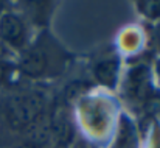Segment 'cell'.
<instances>
[{
  "instance_id": "cell-1",
  "label": "cell",
  "mask_w": 160,
  "mask_h": 148,
  "mask_svg": "<svg viewBox=\"0 0 160 148\" xmlns=\"http://www.w3.org/2000/svg\"><path fill=\"white\" fill-rule=\"evenodd\" d=\"M0 41L11 49H23L27 42L25 22L14 13L0 16Z\"/></svg>"
},
{
  "instance_id": "cell-2",
  "label": "cell",
  "mask_w": 160,
  "mask_h": 148,
  "mask_svg": "<svg viewBox=\"0 0 160 148\" xmlns=\"http://www.w3.org/2000/svg\"><path fill=\"white\" fill-rule=\"evenodd\" d=\"M20 67L27 75H31V77H38L44 73V70L47 69V53L39 45L25 50L22 55Z\"/></svg>"
},
{
  "instance_id": "cell-3",
  "label": "cell",
  "mask_w": 160,
  "mask_h": 148,
  "mask_svg": "<svg viewBox=\"0 0 160 148\" xmlns=\"http://www.w3.org/2000/svg\"><path fill=\"white\" fill-rule=\"evenodd\" d=\"M118 72H120V61L117 58H107L101 59L93 67V75L98 83L107 87H115L118 81Z\"/></svg>"
},
{
  "instance_id": "cell-4",
  "label": "cell",
  "mask_w": 160,
  "mask_h": 148,
  "mask_svg": "<svg viewBox=\"0 0 160 148\" xmlns=\"http://www.w3.org/2000/svg\"><path fill=\"white\" fill-rule=\"evenodd\" d=\"M39 106L34 100L16 98L9 103V115L17 123H28L31 119L36 117Z\"/></svg>"
},
{
  "instance_id": "cell-5",
  "label": "cell",
  "mask_w": 160,
  "mask_h": 148,
  "mask_svg": "<svg viewBox=\"0 0 160 148\" xmlns=\"http://www.w3.org/2000/svg\"><path fill=\"white\" fill-rule=\"evenodd\" d=\"M138 13L149 20H160V0H145L137 2Z\"/></svg>"
},
{
  "instance_id": "cell-6",
  "label": "cell",
  "mask_w": 160,
  "mask_h": 148,
  "mask_svg": "<svg viewBox=\"0 0 160 148\" xmlns=\"http://www.w3.org/2000/svg\"><path fill=\"white\" fill-rule=\"evenodd\" d=\"M151 45L152 49L160 51V20L156 24L154 30H152V34H151Z\"/></svg>"
},
{
  "instance_id": "cell-7",
  "label": "cell",
  "mask_w": 160,
  "mask_h": 148,
  "mask_svg": "<svg viewBox=\"0 0 160 148\" xmlns=\"http://www.w3.org/2000/svg\"><path fill=\"white\" fill-rule=\"evenodd\" d=\"M73 148H93L90 144H87V142H84V140H78V142H75V145Z\"/></svg>"
},
{
  "instance_id": "cell-8",
  "label": "cell",
  "mask_w": 160,
  "mask_h": 148,
  "mask_svg": "<svg viewBox=\"0 0 160 148\" xmlns=\"http://www.w3.org/2000/svg\"><path fill=\"white\" fill-rule=\"evenodd\" d=\"M156 73H157V80H159V83H160V58L157 59V62H156Z\"/></svg>"
},
{
  "instance_id": "cell-9",
  "label": "cell",
  "mask_w": 160,
  "mask_h": 148,
  "mask_svg": "<svg viewBox=\"0 0 160 148\" xmlns=\"http://www.w3.org/2000/svg\"><path fill=\"white\" fill-rule=\"evenodd\" d=\"M3 80H5V69H3V66L0 62V84L3 83Z\"/></svg>"
}]
</instances>
